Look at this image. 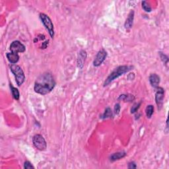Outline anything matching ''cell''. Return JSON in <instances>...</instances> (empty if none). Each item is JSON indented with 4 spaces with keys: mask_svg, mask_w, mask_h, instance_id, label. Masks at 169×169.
<instances>
[{
    "mask_svg": "<svg viewBox=\"0 0 169 169\" xmlns=\"http://www.w3.org/2000/svg\"><path fill=\"white\" fill-rule=\"evenodd\" d=\"M7 58H8V61L12 64H15L17 63L19 59V56L17 53L9 52L7 54Z\"/></svg>",
    "mask_w": 169,
    "mask_h": 169,
    "instance_id": "cell-12",
    "label": "cell"
},
{
    "mask_svg": "<svg viewBox=\"0 0 169 169\" xmlns=\"http://www.w3.org/2000/svg\"><path fill=\"white\" fill-rule=\"evenodd\" d=\"M142 8L145 11L148 12V13H149L152 11L151 6L147 2H145V1H143V2H142Z\"/></svg>",
    "mask_w": 169,
    "mask_h": 169,
    "instance_id": "cell-18",
    "label": "cell"
},
{
    "mask_svg": "<svg viewBox=\"0 0 169 169\" xmlns=\"http://www.w3.org/2000/svg\"><path fill=\"white\" fill-rule=\"evenodd\" d=\"M40 19H41L43 25H44L46 29L48 30L50 35L51 38H54V25L51 19L49 17L44 14V13H41L40 14Z\"/></svg>",
    "mask_w": 169,
    "mask_h": 169,
    "instance_id": "cell-4",
    "label": "cell"
},
{
    "mask_svg": "<svg viewBox=\"0 0 169 169\" xmlns=\"http://www.w3.org/2000/svg\"><path fill=\"white\" fill-rule=\"evenodd\" d=\"M10 88H11L13 97L14 98L15 100L18 101L19 99V97H20V93H19V90L17 88L13 87V86L11 84H10Z\"/></svg>",
    "mask_w": 169,
    "mask_h": 169,
    "instance_id": "cell-15",
    "label": "cell"
},
{
    "mask_svg": "<svg viewBox=\"0 0 169 169\" xmlns=\"http://www.w3.org/2000/svg\"><path fill=\"white\" fill-rule=\"evenodd\" d=\"M141 102H138V103H135L134 104V106H132V108L131 109V113L134 114L135 112H136L137 111V110L139 109V108L140 107Z\"/></svg>",
    "mask_w": 169,
    "mask_h": 169,
    "instance_id": "cell-20",
    "label": "cell"
},
{
    "mask_svg": "<svg viewBox=\"0 0 169 169\" xmlns=\"http://www.w3.org/2000/svg\"><path fill=\"white\" fill-rule=\"evenodd\" d=\"M133 68V66L131 65H120L114 69V70L108 75V77L105 80L104 83V87L108 85L111 82L113 81L114 79H117L118 77H120V76L124 75L129 71L131 70Z\"/></svg>",
    "mask_w": 169,
    "mask_h": 169,
    "instance_id": "cell-2",
    "label": "cell"
},
{
    "mask_svg": "<svg viewBox=\"0 0 169 169\" xmlns=\"http://www.w3.org/2000/svg\"><path fill=\"white\" fill-rule=\"evenodd\" d=\"M10 69H11V72L15 76L17 84L20 87L25 81V75L24 71H23L22 68L19 65L16 64H12L10 66Z\"/></svg>",
    "mask_w": 169,
    "mask_h": 169,
    "instance_id": "cell-3",
    "label": "cell"
},
{
    "mask_svg": "<svg viewBox=\"0 0 169 169\" xmlns=\"http://www.w3.org/2000/svg\"><path fill=\"white\" fill-rule=\"evenodd\" d=\"M154 112V107L153 105H148L145 109V113H146V116L148 118H151L152 115H153Z\"/></svg>",
    "mask_w": 169,
    "mask_h": 169,
    "instance_id": "cell-16",
    "label": "cell"
},
{
    "mask_svg": "<svg viewBox=\"0 0 169 169\" xmlns=\"http://www.w3.org/2000/svg\"><path fill=\"white\" fill-rule=\"evenodd\" d=\"M135 99V97L134 95L130 94H123L120 95L118 97V101H123L125 102H131Z\"/></svg>",
    "mask_w": 169,
    "mask_h": 169,
    "instance_id": "cell-14",
    "label": "cell"
},
{
    "mask_svg": "<svg viewBox=\"0 0 169 169\" xmlns=\"http://www.w3.org/2000/svg\"><path fill=\"white\" fill-rule=\"evenodd\" d=\"M56 82L51 73L45 72L36 79L34 89L36 93L45 95L54 89Z\"/></svg>",
    "mask_w": 169,
    "mask_h": 169,
    "instance_id": "cell-1",
    "label": "cell"
},
{
    "mask_svg": "<svg viewBox=\"0 0 169 169\" xmlns=\"http://www.w3.org/2000/svg\"><path fill=\"white\" fill-rule=\"evenodd\" d=\"M125 155H126V153L125 151H120V152H117V153H114V154H112L111 156L110 157V160L111 161H115L119 159H121V158H124Z\"/></svg>",
    "mask_w": 169,
    "mask_h": 169,
    "instance_id": "cell-13",
    "label": "cell"
},
{
    "mask_svg": "<svg viewBox=\"0 0 169 169\" xmlns=\"http://www.w3.org/2000/svg\"><path fill=\"white\" fill-rule=\"evenodd\" d=\"M32 143L35 147L40 151H44L47 147V143L44 137L41 134H36L32 138Z\"/></svg>",
    "mask_w": 169,
    "mask_h": 169,
    "instance_id": "cell-5",
    "label": "cell"
},
{
    "mask_svg": "<svg viewBox=\"0 0 169 169\" xmlns=\"http://www.w3.org/2000/svg\"><path fill=\"white\" fill-rule=\"evenodd\" d=\"M120 104H116L114 107V113L115 114H118L120 111Z\"/></svg>",
    "mask_w": 169,
    "mask_h": 169,
    "instance_id": "cell-22",
    "label": "cell"
},
{
    "mask_svg": "<svg viewBox=\"0 0 169 169\" xmlns=\"http://www.w3.org/2000/svg\"><path fill=\"white\" fill-rule=\"evenodd\" d=\"M48 44V41H46L44 42H43L42 43V48H46V47H47Z\"/></svg>",
    "mask_w": 169,
    "mask_h": 169,
    "instance_id": "cell-24",
    "label": "cell"
},
{
    "mask_svg": "<svg viewBox=\"0 0 169 169\" xmlns=\"http://www.w3.org/2000/svg\"><path fill=\"white\" fill-rule=\"evenodd\" d=\"M137 168V165L135 164V162L132 161L129 163L128 164V168Z\"/></svg>",
    "mask_w": 169,
    "mask_h": 169,
    "instance_id": "cell-23",
    "label": "cell"
},
{
    "mask_svg": "<svg viewBox=\"0 0 169 169\" xmlns=\"http://www.w3.org/2000/svg\"><path fill=\"white\" fill-rule=\"evenodd\" d=\"M24 168H25V169H32V168H33V169H34L35 167L31 164V162L25 161V163H24Z\"/></svg>",
    "mask_w": 169,
    "mask_h": 169,
    "instance_id": "cell-21",
    "label": "cell"
},
{
    "mask_svg": "<svg viewBox=\"0 0 169 169\" xmlns=\"http://www.w3.org/2000/svg\"><path fill=\"white\" fill-rule=\"evenodd\" d=\"M155 89V102L157 104L158 110H161L163 107V99L164 96V89L161 87H157Z\"/></svg>",
    "mask_w": 169,
    "mask_h": 169,
    "instance_id": "cell-6",
    "label": "cell"
},
{
    "mask_svg": "<svg viewBox=\"0 0 169 169\" xmlns=\"http://www.w3.org/2000/svg\"><path fill=\"white\" fill-rule=\"evenodd\" d=\"M86 58H87V53L85 50H81L79 52L77 58V66L79 68L82 69L83 68Z\"/></svg>",
    "mask_w": 169,
    "mask_h": 169,
    "instance_id": "cell-9",
    "label": "cell"
},
{
    "mask_svg": "<svg viewBox=\"0 0 169 169\" xmlns=\"http://www.w3.org/2000/svg\"><path fill=\"white\" fill-rule=\"evenodd\" d=\"M159 56H160V58L161 59V60L163 61L165 64H168V56L164 54V53H163L162 52H159Z\"/></svg>",
    "mask_w": 169,
    "mask_h": 169,
    "instance_id": "cell-19",
    "label": "cell"
},
{
    "mask_svg": "<svg viewBox=\"0 0 169 169\" xmlns=\"http://www.w3.org/2000/svg\"><path fill=\"white\" fill-rule=\"evenodd\" d=\"M112 110L110 109V108H106V110L104 112V114H102L101 118L102 119H106V118H112Z\"/></svg>",
    "mask_w": 169,
    "mask_h": 169,
    "instance_id": "cell-17",
    "label": "cell"
},
{
    "mask_svg": "<svg viewBox=\"0 0 169 169\" xmlns=\"http://www.w3.org/2000/svg\"><path fill=\"white\" fill-rule=\"evenodd\" d=\"M25 46L19 41H13L10 45V50L13 53H23L25 51Z\"/></svg>",
    "mask_w": 169,
    "mask_h": 169,
    "instance_id": "cell-8",
    "label": "cell"
},
{
    "mask_svg": "<svg viewBox=\"0 0 169 169\" xmlns=\"http://www.w3.org/2000/svg\"><path fill=\"white\" fill-rule=\"evenodd\" d=\"M149 82L152 87L156 88L160 83V77L156 74H152L149 76Z\"/></svg>",
    "mask_w": 169,
    "mask_h": 169,
    "instance_id": "cell-10",
    "label": "cell"
},
{
    "mask_svg": "<svg viewBox=\"0 0 169 169\" xmlns=\"http://www.w3.org/2000/svg\"><path fill=\"white\" fill-rule=\"evenodd\" d=\"M134 11H131L130 13H129L128 18L126 19V21L125 22V28L127 30L130 29L132 27V25H133L134 23Z\"/></svg>",
    "mask_w": 169,
    "mask_h": 169,
    "instance_id": "cell-11",
    "label": "cell"
},
{
    "mask_svg": "<svg viewBox=\"0 0 169 169\" xmlns=\"http://www.w3.org/2000/svg\"><path fill=\"white\" fill-rule=\"evenodd\" d=\"M107 57V52L104 49H101L97 53L93 61V65L95 67L100 66Z\"/></svg>",
    "mask_w": 169,
    "mask_h": 169,
    "instance_id": "cell-7",
    "label": "cell"
}]
</instances>
